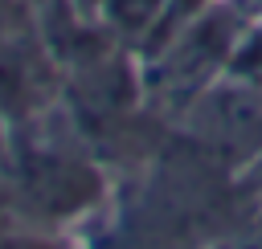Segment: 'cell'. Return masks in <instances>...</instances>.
<instances>
[{
	"label": "cell",
	"mask_w": 262,
	"mask_h": 249,
	"mask_svg": "<svg viewBox=\"0 0 262 249\" xmlns=\"http://www.w3.org/2000/svg\"><path fill=\"white\" fill-rule=\"evenodd\" d=\"M94 4H98L102 20H106L115 33H123V37H139L143 29H151V20L164 12L168 0H94Z\"/></svg>",
	"instance_id": "obj_1"
},
{
	"label": "cell",
	"mask_w": 262,
	"mask_h": 249,
	"mask_svg": "<svg viewBox=\"0 0 262 249\" xmlns=\"http://www.w3.org/2000/svg\"><path fill=\"white\" fill-rule=\"evenodd\" d=\"M233 249H262V237H246V241H237Z\"/></svg>",
	"instance_id": "obj_2"
},
{
	"label": "cell",
	"mask_w": 262,
	"mask_h": 249,
	"mask_svg": "<svg viewBox=\"0 0 262 249\" xmlns=\"http://www.w3.org/2000/svg\"><path fill=\"white\" fill-rule=\"evenodd\" d=\"M0 151H4V135H0Z\"/></svg>",
	"instance_id": "obj_3"
}]
</instances>
